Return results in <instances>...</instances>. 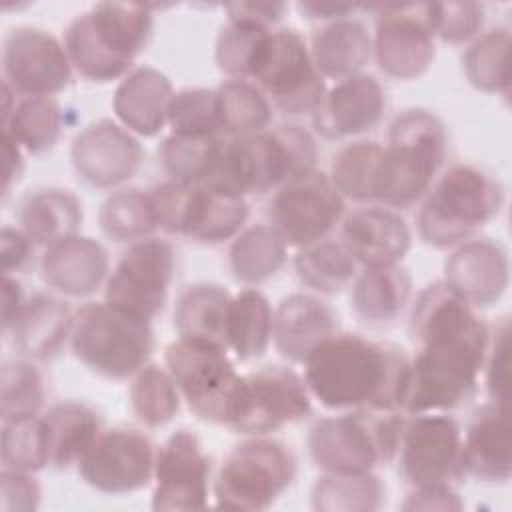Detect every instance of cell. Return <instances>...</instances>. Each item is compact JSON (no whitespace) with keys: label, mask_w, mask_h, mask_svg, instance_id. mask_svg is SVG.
Wrapping results in <instances>:
<instances>
[{"label":"cell","mask_w":512,"mask_h":512,"mask_svg":"<svg viewBox=\"0 0 512 512\" xmlns=\"http://www.w3.org/2000/svg\"><path fill=\"white\" fill-rule=\"evenodd\" d=\"M158 230L216 246L234 240L246 226L250 206L246 198L212 190L204 184L162 182L150 190Z\"/></svg>","instance_id":"obj_10"},{"label":"cell","mask_w":512,"mask_h":512,"mask_svg":"<svg viewBox=\"0 0 512 512\" xmlns=\"http://www.w3.org/2000/svg\"><path fill=\"white\" fill-rule=\"evenodd\" d=\"M398 446V474L410 486L466 480L462 466V428L448 412L408 414Z\"/></svg>","instance_id":"obj_15"},{"label":"cell","mask_w":512,"mask_h":512,"mask_svg":"<svg viewBox=\"0 0 512 512\" xmlns=\"http://www.w3.org/2000/svg\"><path fill=\"white\" fill-rule=\"evenodd\" d=\"M510 30L492 28L478 34L462 54V70L466 80L480 92L510 94Z\"/></svg>","instance_id":"obj_42"},{"label":"cell","mask_w":512,"mask_h":512,"mask_svg":"<svg viewBox=\"0 0 512 512\" xmlns=\"http://www.w3.org/2000/svg\"><path fill=\"white\" fill-rule=\"evenodd\" d=\"M176 268L168 240L150 236L128 244L104 284V300L120 310L154 320L166 306Z\"/></svg>","instance_id":"obj_17"},{"label":"cell","mask_w":512,"mask_h":512,"mask_svg":"<svg viewBox=\"0 0 512 512\" xmlns=\"http://www.w3.org/2000/svg\"><path fill=\"white\" fill-rule=\"evenodd\" d=\"M98 222L102 232L118 244H134L154 236L158 220L150 190L122 188L112 192L100 206Z\"/></svg>","instance_id":"obj_40"},{"label":"cell","mask_w":512,"mask_h":512,"mask_svg":"<svg viewBox=\"0 0 512 512\" xmlns=\"http://www.w3.org/2000/svg\"><path fill=\"white\" fill-rule=\"evenodd\" d=\"M218 138L220 136L190 138L170 134L158 146L160 164L172 180L180 184H200L206 176Z\"/></svg>","instance_id":"obj_48"},{"label":"cell","mask_w":512,"mask_h":512,"mask_svg":"<svg viewBox=\"0 0 512 512\" xmlns=\"http://www.w3.org/2000/svg\"><path fill=\"white\" fill-rule=\"evenodd\" d=\"M274 308L264 292L246 286L232 294L226 322L228 350L242 362L262 358L272 344Z\"/></svg>","instance_id":"obj_35"},{"label":"cell","mask_w":512,"mask_h":512,"mask_svg":"<svg viewBox=\"0 0 512 512\" xmlns=\"http://www.w3.org/2000/svg\"><path fill=\"white\" fill-rule=\"evenodd\" d=\"M376 12L372 52L378 68L396 80L420 78L434 62V2L362 6Z\"/></svg>","instance_id":"obj_14"},{"label":"cell","mask_w":512,"mask_h":512,"mask_svg":"<svg viewBox=\"0 0 512 512\" xmlns=\"http://www.w3.org/2000/svg\"><path fill=\"white\" fill-rule=\"evenodd\" d=\"M250 82L266 94L274 110L286 116H312L328 90L306 38L294 28H272L264 36Z\"/></svg>","instance_id":"obj_11"},{"label":"cell","mask_w":512,"mask_h":512,"mask_svg":"<svg viewBox=\"0 0 512 512\" xmlns=\"http://www.w3.org/2000/svg\"><path fill=\"white\" fill-rule=\"evenodd\" d=\"M36 242L20 226H2L0 232V262L2 274L24 272L34 260Z\"/></svg>","instance_id":"obj_53"},{"label":"cell","mask_w":512,"mask_h":512,"mask_svg":"<svg viewBox=\"0 0 512 512\" xmlns=\"http://www.w3.org/2000/svg\"><path fill=\"white\" fill-rule=\"evenodd\" d=\"M22 284L12 274H2V328L10 326L26 302Z\"/></svg>","instance_id":"obj_58"},{"label":"cell","mask_w":512,"mask_h":512,"mask_svg":"<svg viewBox=\"0 0 512 512\" xmlns=\"http://www.w3.org/2000/svg\"><path fill=\"white\" fill-rule=\"evenodd\" d=\"M2 154H4V166H2V192L8 196L12 186L20 182L24 174V150L22 146L6 132H2Z\"/></svg>","instance_id":"obj_56"},{"label":"cell","mask_w":512,"mask_h":512,"mask_svg":"<svg viewBox=\"0 0 512 512\" xmlns=\"http://www.w3.org/2000/svg\"><path fill=\"white\" fill-rule=\"evenodd\" d=\"M308 46L320 76L336 82L362 74V68L374 56L372 34L354 16L326 22L312 34Z\"/></svg>","instance_id":"obj_32"},{"label":"cell","mask_w":512,"mask_h":512,"mask_svg":"<svg viewBox=\"0 0 512 512\" xmlns=\"http://www.w3.org/2000/svg\"><path fill=\"white\" fill-rule=\"evenodd\" d=\"M404 420L402 410H344L320 418L308 432L310 458L322 472H374L396 458Z\"/></svg>","instance_id":"obj_7"},{"label":"cell","mask_w":512,"mask_h":512,"mask_svg":"<svg viewBox=\"0 0 512 512\" xmlns=\"http://www.w3.org/2000/svg\"><path fill=\"white\" fill-rule=\"evenodd\" d=\"M296 458L278 440L246 436L224 456L212 484L218 508L266 510L296 480Z\"/></svg>","instance_id":"obj_9"},{"label":"cell","mask_w":512,"mask_h":512,"mask_svg":"<svg viewBox=\"0 0 512 512\" xmlns=\"http://www.w3.org/2000/svg\"><path fill=\"white\" fill-rule=\"evenodd\" d=\"M286 242L270 224L244 228L230 244L228 266L234 278L246 286H258L274 278L286 264Z\"/></svg>","instance_id":"obj_36"},{"label":"cell","mask_w":512,"mask_h":512,"mask_svg":"<svg viewBox=\"0 0 512 512\" xmlns=\"http://www.w3.org/2000/svg\"><path fill=\"white\" fill-rule=\"evenodd\" d=\"M416 230L424 244L446 250L474 238L504 208L498 176L478 164H452L420 200Z\"/></svg>","instance_id":"obj_5"},{"label":"cell","mask_w":512,"mask_h":512,"mask_svg":"<svg viewBox=\"0 0 512 512\" xmlns=\"http://www.w3.org/2000/svg\"><path fill=\"white\" fill-rule=\"evenodd\" d=\"M156 450L150 436L138 428H102L76 464V470L84 484L96 492L132 494L152 482Z\"/></svg>","instance_id":"obj_18"},{"label":"cell","mask_w":512,"mask_h":512,"mask_svg":"<svg viewBox=\"0 0 512 512\" xmlns=\"http://www.w3.org/2000/svg\"><path fill=\"white\" fill-rule=\"evenodd\" d=\"M312 414L304 376L290 366L268 364L242 374L226 428L244 436H266Z\"/></svg>","instance_id":"obj_13"},{"label":"cell","mask_w":512,"mask_h":512,"mask_svg":"<svg viewBox=\"0 0 512 512\" xmlns=\"http://www.w3.org/2000/svg\"><path fill=\"white\" fill-rule=\"evenodd\" d=\"M170 134L190 138L222 136V112L216 88H182L168 106Z\"/></svg>","instance_id":"obj_46"},{"label":"cell","mask_w":512,"mask_h":512,"mask_svg":"<svg viewBox=\"0 0 512 512\" xmlns=\"http://www.w3.org/2000/svg\"><path fill=\"white\" fill-rule=\"evenodd\" d=\"M462 466L466 478L482 484H506L512 476L510 406L486 402L462 432Z\"/></svg>","instance_id":"obj_24"},{"label":"cell","mask_w":512,"mask_h":512,"mask_svg":"<svg viewBox=\"0 0 512 512\" xmlns=\"http://www.w3.org/2000/svg\"><path fill=\"white\" fill-rule=\"evenodd\" d=\"M412 286V276L402 264L366 266L350 286V306L364 324L386 326L410 304Z\"/></svg>","instance_id":"obj_31"},{"label":"cell","mask_w":512,"mask_h":512,"mask_svg":"<svg viewBox=\"0 0 512 512\" xmlns=\"http://www.w3.org/2000/svg\"><path fill=\"white\" fill-rule=\"evenodd\" d=\"M72 322L74 310H70L66 300L36 292L26 298L12 324L4 328V336L20 358L46 362L56 358L70 342Z\"/></svg>","instance_id":"obj_27"},{"label":"cell","mask_w":512,"mask_h":512,"mask_svg":"<svg viewBox=\"0 0 512 512\" xmlns=\"http://www.w3.org/2000/svg\"><path fill=\"white\" fill-rule=\"evenodd\" d=\"M402 508L404 510H460L464 508V502L460 500L456 486L432 484V486L410 488Z\"/></svg>","instance_id":"obj_54"},{"label":"cell","mask_w":512,"mask_h":512,"mask_svg":"<svg viewBox=\"0 0 512 512\" xmlns=\"http://www.w3.org/2000/svg\"><path fill=\"white\" fill-rule=\"evenodd\" d=\"M384 146L374 140H356L342 146L330 166V180L344 200L376 202Z\"/></svg>","instance_id":"obj_39"},{"label":"cell","mask_w":512,"mask_h":512,"mask_svg":"<svg viewBox=\"0 0 512 512\" xmlns=\"http://www.w3.org/2000/svg\"><path fill=\"white\" fill-rule=\"evenodd\" d=\"M42 280L62 296L84 298L94 294L110 274L106 248L90 236H70L46 246L40 260Z\"/></svg>","instance_id":"obj_28"},{"label":"cell","mask_w":512,"mask_h":512,"mask_svg":"<svg viewBox=\"0 0 512 512\" xmlns=\"http://www.w3.org/2000/svg\"><path fill=\"white\" fill-rule=\"evenodd\" d=\"M386 486L374 472H324L312 486L310 502L322 512H372L384 504Z\"/></svg>","instance_id":"obj_41"},{"label":"cell","mask_w":512,"mask_h":512,"mask_svg":"<svg viewBox=\"0 0 512 512\" xmlns=\"http://www.w3.org/2000/svg\"><path fill=\"white\" fill-rule=\"evenodd\" d=\"M64 126L66 112L54 96L20 98L12 114L2 120V132L10 134L28 154H42L54 148Z\"/></svg>","instance_id":"obj_37"},{"label":"cell","mask_w":512,"mask_h":512,"mask_svg":"<svg viewBox=\"0 0 512 512\" xmlns=\"http://www.w3.org/2000/svg\"><path fill=\"white\" fill-rule=\"evenodd\" d=\"M72 70L64 42L54 34L34 26H18L4 36V84L20 98L54 96L66 90Z\"/></svg>","instance_id":"obj_19"},{"label":"cell","mask_w":512,"mask_h":512,"mask_svg":"<svg viewBox=\"0 0 512 512\" xmlns=\"http://www.w3.org/2000/svg\"><path fill=\"white\" fill-rule=\"evenodd\" d=\"M174 96L170 78L152 66H136L116 86L112 110L116 120L136 136L152 138L168 122Z\"/></svg>","instance_id":"obj_29"},{"label":"cell","mask_w":512,"mask_h":512,"mask_svg":"<svg viewBox=\"0 0 512 512\" xmlns=\"http://www.w3.org/2000/svg\"><path fill=\"white\" fill-rule=\"evenodd\" d=\"M0 506L6 512H32L40 506L42 486L34 478V472L4 470L0 472Z\"/></svg>","instance_id":"obj_52"},{"label":"cell","mask_w":512,"mask_h":512,"mask_svg":"<svg viewBox=\"0 0 512 512\" xmlns=\"http://www.w3.org/2000/svg\"><path fill=\"white\" fill-rule=\"evenodd\" d=\"M228 12V18L234 20H246L254 22L266 28H272L278 24L288 10V4L284 2H232L224 6Z\"/></svg>","instance_id":"obj_55"},{"label":"cell","mask_w":512,"mask_h":512,"mask_svg":"<svg viewBox=\"0 0 512 512\" xmlns=\"http://www.w3.org/2000/svg\"><path fill=\"white\" fill-rule=\"evenodd\" d=\"M76 176L92 188H116L130 180L144 160L136 134L118 120L100 118L82 128L70 146Z\"/></svg>","instance_id":"obj_21"},{"label":"cell","mask_w":512,"mask_h":512,"mask_svg":"<svg viewBox=\"0 0 512 512\" xmlns=\"http://www.w3.org/2000/svg\"><path fill=\"white\" fill-rule=\"evenodd\" d=\"M358 262L340 240H320L300 248L294 256V270L304 286L314 294L332 296L352 286Z\"/></svg>","instance_id":"obj_38"},{"label":"cell","mask_w":512,"mask_h":512,"mask_svg":"<svg viewBox=\"0 0 512 512\" xmlns=\"http://www.w3.org/2000/svg\"><path fill=\"white\" fill-rule=\"evenodd\" d=\"M154 32L150 6L98 2L78 14L64 32V48L74 72L84 80L108 84L134 70Z\"/></svg>","instance_id":"obj_4"},{"label":"cell","mask_w":512,"mask_h":512,"mask_svg":"<svg viewBox=\"0 0 512 512\" xmlns=\"http://www.w3.org/2000/svg\"><path fill=\"white\" fill-rule=\"evenodd\" d=\"M316 160V138L300 124L270 126L244 138L220 136L200 184L240 198L276 192L314 170Z\"/></svg>","instance_id":"obj_3"},{"label":"cell","mask_w":512,"mask_h":512,"mask_svg":"<svg viewBox=\"0 0 512 512\" xmlns=\"http://www.w3.org/2000/svg\"><path fill=\"white\" fill-rule=\"evenodd\" d=\"M410 358L404 414L450 412L472 400L488 352L490 326L444 280L422 288L410 310Z\"/></svg>","instance_id":"obj_1"},{"label":"cell","mask_w":512,"mask_h":512,"mask_svg":"<svg viewBox=\"0 0 512 512\" xmlns=\"http://www.w3.org/2000/svg\"><path fill=\"white\" fill-rule=\"evenodd\" d=\"M386 112V92L370 74L338 80L312 112L314 132L326 140L354 138L376 128Z\"/></svg>","instance_id":"obj_22"},{"label":"cell","mask_w":512,"mask_h":512,"mask_svg":"<svg viewBox=\"0 0 512 512\" xmlns=\"http://www.w3.org/2000/svg\"><path fill=\"white\" fill-rule=\"evenodd\" d=\"M128 398L134 416L148 428L172 422L182 404V394L166 366L150 362L132 376Z\"/></svg>","instance_id":"obj_44"},{"label":"cell","mask_w":512,"mask_h":512,"mask_svg":"<svg viewBox=\"0 0 512 512\" xmlns=\"http://www.w3.org/2000/svg\"><path fill=\"white\" fill-rule=\"evenodd\" d=\"M164 364L190 412L210 424H226L242 374L222 344L178 336L164 350Z\"/></svg>","instance_id":"obj_12"},{"label":"cell","mask_w":512,"mask_h":512,"mask_svg":"<svg viewBox=\"0 0 512 512\" xmlns=\"http://www.w3.org/2000/svg\"><path fill=\"white\" fill-rule=\"evenodd\" d=\"M84 210L68 188H38L24 196L18 210L20 228L40 246H52L80 234Z\"/></svg>","instance_id":"obj_33"},{"label":"cell","mask_w":512,"mask_h":512,"mask_svg":"<svg viewBox=\"0 0 512 512\" xmlns=\"http://www.w3.org/2000/svg\"><path fill=\"white\" fill-rule=\"evenodd\" d=\"M346 200L330 176L310 170L280 186L268 208L270 226L292 248L326 240L344 220Z\"/></svg>","instance_id":"obj_16"},{"label":"cell","mask_w":512,"mask_h":512,"mask_svg":"<svg viewBox=\"0 0 512 512\" xmlns=\"http://www.w3.org/2000/svg\"><path fill=\"white\" fill-rule=\"evenodd\" d=\"M444 282L472 308L496 304L510 284V258L502 242L474 236L444 262Z\"/></svg>","instance_id":"obj_23"},{"label":"cell","mask_w":512,"mask_h":512,"mask_svg":"<svg viewBox=\"0 0 512 512\" xmlns=\"http://www.w3.org/2000/svg\"><path fill=\"white\" fill-rule=\"evenodd\" d=\"M302 366L312 400L326 410H402L410 356L398 344L338 330Z\"/></svg>","instance_id":"obj_2"},{"label":"cell","mask_w":512,"mask_h":512,"mask_svg":"<svg viewBox=\"0 0 512 512\" xmlns=\"http://www.w3.org/2000/svg\"><path fill=\"white\" fill-rule=\"evenodd\" d=\"M338 330V314L320 294L292 292L274 308L272 344L294 364H304L312 350Z\"/></svg>","instance_id":"obj_26"},{"label":"cell","mask_w":512,"mask_h":512,"mask_svg":"<svg viewBox=\"0 0 512 512\" xmlns=\"http://www.w3.org/2000/svg\"><path fill=\"white\" fill-rule=\"evenodd\" d=\"M272 28L228 18V22L220 28L214 48V60L218 68L230 80H250V72L260 50L264 36Z\"/></svg>","instance_id":"obj_47"},{"label":"cell","mask_w":512,"mask_h":512,"mask_svg":"<svg viewBox=\"0 0 512 512\" xmlns=\"http://www.w3.org/2000/svg\"><path fill=\"white\" fill-rule=\"evenodd\" d=\"M46 462L64 470L76 466L102 430L100 412L80 400H64L40 414Z\"/></svg>","instance_id":"obj_30"},{"label":"cell","mask_w":512,"mask_h":512,"mask_svg":"<svg viewBox=\"0 0 512 512\" xmlns=\"http://www.w3.org/2000/svg\"><path fill=\"white\" fill-rule=\"evenodd\" d=\"M46 388L42 372L32 360L16 358L2 364L0 416L2 424L22 422L42 414Z\"/></svg>","instance_id":"obj_45"},{"label":"cell","mask_w":512,"mask_h":512,"mask_svg":"<svg viewBox=\"0 0 512 512\" xmlns=\"http://www.w3.org/2000/svg\"><path fill=\"white\" fill-rule=\"evenodd\" d=\"M484 386L490 402L510 406V320L500 318L490 328L488 352L484 360Z\"/></svg>","instance_id":"obj_50"},{"label":"cell","mask_w":512,"mask_h":512,"mask_svg":"<svg viewBox=\"0 0 512 512\" xmlns=\"http://www.w3.org/2000/svg\"><path fill=\"white\" fill-rule=\"evenodd\" d=\"M210 470L200 438L186 428L172 432L156 450L152 510H206Z\"/></svg>","instance_id":"obj_20"},{"label":"cell","mask_w":512,"mask_h":512,"mask_svg":"<svg viewBox=\"0 0 512 512\" xmlns=\"http://www.w3.org/2000/svg\"><path fill=\"white\" fill-rule=\"evenodd\" d=\"M340 242L360 268L400 264L412 246V232L400 212L364 206L342 220Z\"/></svg>","instance_id":"obj_25"},{"label":"cell","mask_w":512,"mask_h":512,"mask_svg":"<svg viewBox=\"0 0 512 512\" xmlns=\"http://www.w3.org/2000/svg\"><path fill=\"white\" fill-rule=\"evenodd\" d=\"M296 10L306 20H320V22H332L346 16H352L356 10H360L358 4H346V2H298Z\"/></svg>","instance_id":"obj_57"},{"label":"cell","mask_w":512,"mask_h":512,"mask_svg":"<svg viewBox=\"0 0 512 512\" xmlns=\"http://www.w3.org/2000/svg\"><path fill=\"white\" fill-rule=\"evenodd\" d=\"M0 460L4 470L20 472H38L48 468L40 416L2 424V450Z\"/></svg>","instance_id":"obj_49"},{"label":"cell","mask_w":512,"mask_h":512,"mask_svg":"<svg viewBox=\"0 0 512 512\" xmlns=\"http://www.w3.org/2000/svg\"><path fill=\"white\" fill-rule=\"evenodd\" d=\"M448 150L442 118L426 108L402 110L388 128L376 204L410 208L440 174Z\"/></svg>","instance_id":"obj_6"},{"label":"cell","mask_w":512,"mask_h":512,"mask_svg":"<svg viewBox=\"0 0 512 512\" xmlns=\"http://www.w3.org/2000/svg\"><path fill=\"white\" fill-rule=\"evenodd\" d=\"M216 90L222 112V136L244 138L270 128L274 108L254 82L228 78Z\"/></svg>","instance_id":"obj_43"},{"label":"cell","mask_w":512,"mask_h":512,"mask_svg":"<svg viewBox=\"0 0 512 512\" xmlns=\"http://www.w3.org/2000/svg\"><path fill=\"white\" fill-rule=\"evenodd\" d=\"M484 26L478 2H434V36L448 44L472 42Z\"/></svg>","instance_id":"obj_51"},{"label":"cell","mask_w":512,"mask_h":512,"mask_svg":"<svg viewBox=\"0 0 512 512\" xmlns=\"http://www.w3.org/2000/svg\"><path fill=\"white\" fill-rule=\"evenodd\" d=\"M232 294L216 282H196L186 286L174 304V330L184 338H202L226 344V322Z\"/></svg>","instance_id":"obj_34"},{"label":"cell","mask_w":512,"mask_h":512,"mask_svg":"<svg viewBox=\"0 0 512 512\" xmlns=\"http://www.w3.org/2000/svg\"><path fill=\"white\" fill-rule=\"evenodd\" d=\"M74 358L106 380H128L140 372L156 346L152 322L104 302L74 310L68 342Z\"/></svg>","instance_id":"obj_8"}]
</instances>
